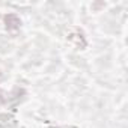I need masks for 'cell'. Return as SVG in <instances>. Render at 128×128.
<instances>
[{
	"label": "cell",
	"instance_id": "cell-1",
	"mask_svg": "<svg viewBox=\"0 0 128 128\" xmlns=\"http://www.w3.org/2000/svg\"><path fill=\"white\" fill-rule=\"evenodd\" d=\"M68 38H70L71 42L76 44V47H78V48H84L86 47V38H84V33L80 29H72Z\"/></svg>",
	"mask_w": 128,
	"mask_h": 128
},
{
	"label": "cell",
	"instance_id": "cell-2",
	"mask_svg": "<svg viewBox=\"0 0 128 128\" xmlns=\"http://www.w3.org/2000/svg\"><path fill=\"white\" fill-rule=\"evenodd\" d=\"M5 23H6L8 30H17V29L21 26V20H20L18 15H15V14H8V15H5Z\"/></svg>",
	"mask_w": 128,
	"mask_h": 128
},
{
	"label": "cell",
	"instance_id": "cell-3",
	"mask_svg": "<svg viewBox=\"0 0 128 128\" xmlns=\"http://www.w3.org/2000/svg\"><path fill=\"white\" fill-rule=\"evenodd\" d=\"M5 102V94H3V90L0 89V106H2Z\"/></svg>",
	"mask_w": 128,
	"mask_h": 128
},
{
	"label": "cell",
	"instance_id": "cell-4",
	"mask_svg": "<svg viewBox=\"0 0 128 128\" xmlns=\"http://www.w3.org/2000/svg\"><path fill=\"white\" fill-rule=\"evenodd\" d=\"M0 77H2V72H0Z\"/></svg>",
	"mask_w": 128,
	"mask_h": 128
}]
</instances>
